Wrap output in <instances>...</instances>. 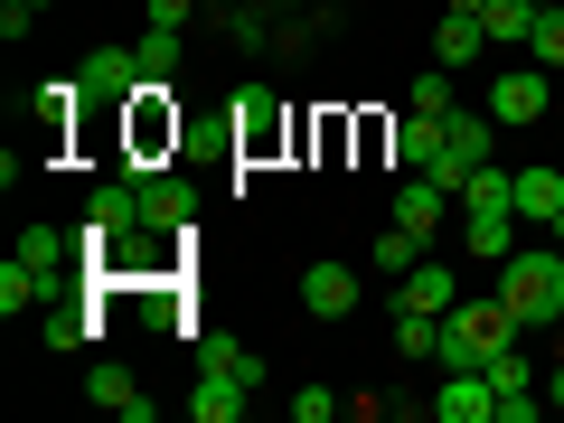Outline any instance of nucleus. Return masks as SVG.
<instances>
[{
    "label": "nucleus",
    "instance_id": "obj_1",
    "mask_svg": "<svg viewBox=\"0 0 564 423\" xmlns=\"http://www.w3.org/2000/svg\"><path fill=\"white\" fill-rule=\"evenodd\" d=\"M499 302L518 311V329L564 321V245H518V254L499 263Z\"/></svg>",
    "mask_w": 564,
    "mask_h": 423
},
{
    "label": "nucleus",
    "instance_id": "obj_2",
    "mask_svg": "<svg viewBox=\"0 0 564 423\" xmlns=\"http://www.w3.org/2000/svg\"><path fill=\"white\" fill-rule=\"evenodd\" d=\"M161 151H180V104H170V85H141V95L122 104V151H113V170L151 180Z\"/></svg>",
    "mask_w": 564,
    "mask_h": 423
},
{
    "label": "nucleus",
    "instance_id": "obj_3",
    "mask_svg": "<svg viewBox=\"0 0 564 423\" xmlns=\"http://www.w3.org/2000/svg\"><path fill=\"white\" fill-rule=\"evenodd\" d=\"M423 414H433V423H499V386H489V367H443V386L423 395Z\"/></svg>",
    "mask_w": 564,
    "mask_h": 423
},
{
    "label": "nucleus",
    "instance_id": "obj_4",
    "mask_svg": "<svg viewBox=\"0 0 564 423\" xmlns=\"http://www.w3.org/2000/svg\"><path fill=\"white\" fill-rule=\"evenodd\" d=\"M141 226H151V217H141V180H132V170H122V180H104L95 188V207H85V254H104V245H113V236H141Z\"/></svg>",
    "mask_w": 564,
    "mask_h": 423
},
{
    "label": "nucleus",
    "instance_id": "obj_5",
    "mask_svg": "<svg viewBox=\"0 0 564 423\" xmlns=\"http://www.w3.org/2000/svg\"><path fill=\"white\" fill-rule=\"evenodd\" d=\"M76 85H85V95L104 104V113H122V104H132V95H141L151 76H141V47H85Z\"/></svg>",
    "mask_w": 564,
    "mask_h": 423
},
{
    "label": "nucleus",
    "instance_id": "obj_6",
    "mask_svg": "<svg viewBox=\"0 0 564 423\" xmlns=\"http://www.w3.org/2000/svg\"><path fill=\"white\" fill-rule=\"evenodd\" d=\"M545 104H555V66H508V76L489 85V113H499V132H518V122H536Z\"/></svg>",
    "mask_w": 564,
    "mask_h": 423
},
{
    "label": "nucleus",
    "instance_id": "obj_7",
    "mask_svg": "<svg viewBox=\"0 0 564 423\" xmlns=\"http://www.w3.org/2000/svg\"><path fill=\"white\" fill-rule=\"evenodd\" d=\"M452 302H462V273H452V263H443V254H423V263H414V273H404V282H395V311H423V321H443V311H452Z\"/></svg>",
    "mask_w": 564,
    "mask_h": 423
},
{
    "label": "nucleus",
    "instance_id": "obj_8",
    "mask_svg": "<svg viewBox=\"0 0 564 423\" xmlns=\"http://www.w3.org/2000/svg\"><path fill=\"white\" fill-rule=\"evenodd\" d=\"M141 217L161 226V236H188V226H198V180H180V170H151V180H141Z\"/></svg>",
    "mask_w": 564,
    "mask_h": 423
},
{
    "label": "nucleus",
    "instance_id": "obj_9",
    "mask_svg": "<svg viewBox=\"0 0 564 423\" xmlns=\"http://www.w3.org/2000/svg\"><path fill=\"white\" fill-rule=\"evenodd\" d=\"M302 311L311 321H348V311H358V263H311L302 273Z\"/></svg>",
    "mask_w": 564,
    "mask_h": 423
},
{
    "label": "nucleus",
    "instance_id": "obj_10",
    "mask_svg": "<svg viewBox=\"0 0 564 423\" xmlns=\"http://www.w3.org/2000/svg\"><path fill=\"white\" fill-rule=\"evenodd\" d=\"M85 395H95L104 414H122V423H151V414H161V404H151V395L132 386V367H113V358H95V367H85Z\"/></svg>",
    "mask_w": 564,
    "mask_h": 423
},
{
    "label": "nucleus",
    "instance_id": "obj_11",
    "mask_svg": "<svg viewBox=\"0 0 564 423\" xmlns=\"http://www.w3.org/2000/svg\"><path fill=\"white\" fill-rule=\"evenodd\" d=\"M443 217H452V188H443V180H423V170H404V180H395V226H414V236H443Z\"/></svg>",
    "mask_w": 564,
    "mask_h": 423
},
{
    "label": "nucleus",
    "instance_id": "obj_12",
    "mask_svg": "<svg viewBox=\"0 0 564 423\" xmlns=\"http://www.w3.org/2000/svg\"><path fill=\"white\" fill-rule=\"evenodd\" d=\"M386 151H395V170H433L452 151V132H443V113H404L395 132H386Z\"/></svg>",
    "mask_w": 564,
    "mask_h": 423
},
{
    "label": "nucleus",
    "instance_id": "obj_13",
    "mask_svg": "<svg viewBox=\"0 0 564 423\" xmlns=\"http://www.w3.org/2000/svg\"><path fill=\"white\" fill-rule=\"evenodd\" d=\"M273 141H282V104L263 95V85H245V104H236V151H245V161H263Z\"/></svg>",
    "mask_w": 564,
    "mask_h": 423
},
{
    "label": "nucleus",
    "instance_id": "obj_14",
    "mask_svg": "<svg viewBox=\"0 0 564 423\" xmlns=\"http://www.w3.org/2000/svg\"><path fill=\"white\" fill-rule=\"evenodd\" d=\"M245 395H254V386H236V377H217V367H198V386H188V414H198V423H236Z\"/></svg>",
    "mask_w": 564,
    "mask_h": 423
},
{
    "label": "nucleus",
    "instance_id": "obj_15",
    "mask_svg": "<svg viewBox=\"0 0 564 423\" xmlns=\"http://www.w3.org/2000/svg\"><path fill=\"white\" fill-rule=\"evenodd\" d=\"M518 180V226H555L564 207V170H508Z\"/></svg>",
    "mask_w": 564,
    "mask_h": 423
},
{
    "label": "nucleus",
    "instance_id": "obj_16",
    "mask_svg": "<svg viewBox=\"0 0 564 423\" xmlns=\"http://www.w3.org/2000/svg\"><path fill=\"white\" fill-rule=\"evenodd\" d=\"M536 20H545V0H489V10H480L489 47H527V39H536Z\"/></svg>",
    "mask_w": 564,
    "mask_h": 423
},
{
    "label": "nucleus",
    "instance_id": "obj_17",
    "mask_svg": "<svg viewBox=\"0 0 564 423\" xmlns=\"http://www.w3.org/2000/svg\"><path fill=\"white\" fill-rule=\"evenodd\" d=\"M470 254H480V263L518 254V207H470Z\"/></svg>",
    "mask_w": 564,
    "mask_h": 423
},
{
    "label": "nucleus",
    "instance_id": "obj_18",
    "mask_svg": "<svg viewBox=\"0 0 564 423\" xmlns=\"http://www.w3.org/2000/svg\"><path fill=\"white\" fill-rule=\"evenodd\" d=\"M443 132H452V151H462L470 170L499 151V113H489V104H480V113H470V104H462V113H443Z\"/></svg>",
    "mask_w": 564,
    "mask_h": 423
},
{
    "label": "nucleus",
    "instance_id": "obj_19",
    "mask_svg": "<svg viewBox=\"0 0 564 423\" xmlns=\"http://www.w3.org/2000/svg\"><path fill=\"white\" fill-rule=\"evenodd\" d=\"M480 47H489V29H480V20H470V10H452V20H443V29H433V66H452V76H462V66H470V57H480Z\"/></svg>",
    "mask_w": 564,
    "mask_h": 423
},
{
    "label": "nucleus",
    "instance_id": "obj_20",
    "mask_svg": "<svg viewBox=\"0 0 564 423\" xmlns=\"http://www.w3.org/2000/svg\"><path fill=\"white\" fill-rule=\"evenodd\" d=\"M423 254H433V236H414V226H386V236L377 245H367V263H377V273L386 282H404V273H414V263Z\"/></svg>",
    "mask_w": 564,
    "mask_h": 423
},
{
    "label": "nucleus",
    "instance_id": "obj_21",
    "mask_svg": "<svg viewBox=\"0 0 564 423\" xmlns=\"http://www.w3.org/2000/svg\"><path fill=\"white\" fill-rule=\"evenodd\" d=\"M404 113H462V76H452V66H423V76L404 85Z\"/></svg>",
    "mask_w": 564,
    "mask_h": 423
},
{
    "label": "nucleus",
    "instance_id": "obj_22",
    "mask_svg": "<svg viewBox=\"0 0 564 423\" xmlns=\"http://www.w3.org/2000/svg\"><path fill=\"white\" fill-rule=\"evenodd\" d=\"M39 302H47V273L29 254H10V263H0V311L20 321V311H39Z\"/></svg>",
    "mask_w": 564,
    "mask_h": 423
},
{
    "label": "nucleus",
    "instance_id": "obj_23",
    "mask_svg": "<svg viewBox=\"0 0 564 423\" xmlns=\"http://www.w3.org/2000/svg\"><path fill=\"white\" fill-rule=\"evenodd\" d=\"M198 367H217V377H236V386H263V358L245 339H198Z\"/></svg>",
    "mask_w": 564,
    "mask_h": 423
},
{
    "label": "nucleus",
    "instance_id": "obj_24",
    "mask_svg": "<svg viewBox=\"0 0 564 423\" xmlns=\"http://www.w3.org/2000/svg\"><path fill=\"white\" fill-rule=\"evenodd\" d=\"M226 39H236V47H273V10H263V0H236V10H226Z\"/></svg>",
    "mask_w": 564,
    "mask_h": 423
},
{
    "label": "nucleus",
    "instance_id": "obj_25",
    "mask_svg": "<svg viewBox=\"0 0 564 423\" xmlns=\"http://www.w3.org/2000/svg\"><path fill=\"white\" fill-rule=\"evenodd\" d=\"M489 386H499V395H536V358H527V348L508 339L499 358H489Z\"/></svg>",
    "mask_w": 564,
    "mask_h": 423
},
{
    "label": "nucleus",
    "instance_id": "obj_26",
    "mask_svg": "<svg viewBox=\"0 0 564 423\" xmlns=\"http://www.w3.org/2000/svg\"><path fill=\"white\" fill-rule=\"evenodd\" d=\"M141 76H151V85L180 76V29H141Z\"/></svg>",
    "mask_w": 564,
    "mask_h": 423
},
{
    "label": "nucleus",
    "instance_id": "obj_27",
    "mask_svg": "<svg viewBox=\"0 0 564 423\" xmlns=\"http://www.w3.org/2000/svg\"><path fill=\"white\" fill-rule=\"evenodd\" d=\"M20 254L39 263L47 282H57V263H66V236H57V226H20Z\"/></svg>",
    "mask_w": 564,
    "mask_h": 423
},
{
    "label": "nucleus",
    "instance_id": "obj_28",
    "mask_svg": "<svg viewBox=\"0 0 564 423\" xmlns=\"http://www.w3.org/2000/svg\"><path fill=\"white\" fill-rule=\"evenodd\" d=\"M527 57L564 76V10H555V0H545V20H536V39H527Z\"/></svg>",
    "mask_w": 564,
    "mask_h": 423
},
{
    "label": "nucleus",
    "instance_id": "obj_29",
    "mask_svg": "<svg viewBox=\"0 0 564 423\" xmlns=\"http://www.w3.org/2000/svg\"><path fill=\"white\" fill-rule=\"evenodd\" d=\"M95 329H104V321H76V311H57V321H47V348H66V358H76Z\"/></svg>",
    "mask_w": 564,
    "mask_h": 423
},
{
    "label": "nucleus",
    "instance_id": "obj_30",
    "mask_svg": "<svg viewBox=\"0 0 564 423\" xmlns=\"http://www.w3.org/2000/svg\"><path fill=\"white\" fill-rule=\"evenodd\" d=\"M339 414V395H329V386H302V395H292V423H329Z\"/></svg>",
    "mask_w": 564,
    "mask_h": 423
},
{
    "label": "nucleus",
    "instance_id": "obj_31",
    "mask_svg": "<svg viewBox=\"0 0 564 423\" xmlns=\"http://www.w3.org/2000/svg\"><path fill=\"white\" fill-rule=\"evenodd\" d=\"M141 20H151V29H188V20H198V0H151Z\"/></svg>",
    "mask_w": 564,
    "mask_h": 423
},
{
    "label": "nucleus",
    "instance_id": "obj_32",
    "mask_svg": "<svg viewBox=\"0 0 564 423\" xmlns=\"http://www.w3.org/2000/svg\"><path fill=\"white\" fill-rule=\"evenodd\" d=\"M545 404H564V367H545Z\"/></svg>",
    "mask_w": 564,
    "mask_h": 423
},
{
    "label": "nucleus",
    "instance_id": "obj_33",
    "mask_svg": "<svg viewBox=\"0 0 564 423\" xmlns=\"http://www.w3.org/2000/svg\"><path fill=\"white\" fill-rule=\"evenodd\" d=\"M198 10H207V20H226V10H236V0H198Z\"/></svg>",
    "mask_w": 564,
    "mask_h": 423
},
{
    "label": "nucleus",
    "instance_id": "obj_34",
    "mask_svg": "<svg viewBox=\"0 0 564 423\" xmlns=\"http://www.w3.org/2000/svg\"><path fill=\"white\" fill-rule=\"evenodd\" d=\"M452 10H470V20H480V10H489V0H452Z\"/></svg>",
    "mask_w": 564,
    "mask_h": 423
},
{
    "label": "nucleus",
    "instance_id": "obj_35",
    "mask_svg": "<svg viewBox=\"0 0 564 423\" xmlns=\"http://www.w3.org/2000/svg\"><path fill=\"white\" fill-rule=\"evenodd\" d=\"M545 236H555V245H564V207H555V226H545Z\"/></svg>",
    "mask_w": 564,
    "mask_h": 423
},
{
    "label": "nucleus",
    "instance_id": "obj_36",
    "mask_svg": "<svg viewBox=\"0 0 564 423\" xmlns=\"http://www.w3.org/2000/svg\"><path fill=\"white\" fill-rule=\"evenodd\" d=\"M555 10H564V0H555Z\"/></svg>",
    "mask_w": 564,
    "mask_h": 423
}]
</instances>
